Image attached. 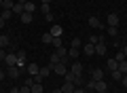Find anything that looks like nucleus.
Segmentation results:
<instances>
[{
    "instance_id": "obj_45",
    "label": "nucleus",
    "mask_w": 127,
    "mask_h": 93,
    "mask_svg": "<svg viewBox=\"0 0 127 93\" xmlns=\"http://www.w3.org/2000/svg\"><path fill=\"white\" fill-rule=\"evenodd\" d=\"M49 2H51V0H42V4H49Z\"/></svg>"
},
{
    "instance_id": "obj_27",
    "label": "nucleus",
    "mask_w": 127,
    "mask_h": 93,
    "mask_svg": "<svg viewBox=\"0 0 127 93\" xmlns=\"http://www.w3.org/2000/svg\"><path fill=\"white\" fill-rule=\"evenodd\" d=\"M114 59H117V62H125V59H127V57H125V53H123V49H119V51H117Z\"/></svg>"
},
{
    "instance_id": "obj_11",
    "label": "nucleus",
    "mask_w": 127,
    "mask_h": 93,
    "mask_svg": "<svg viewBox=\"0 0 127 93\" xmlns=\"http://www.w3.org/2000/svg\"><path fill=\"white\" fill-rule=\"evenodd\" d=\"M95 91H108V85H106V80H95Z\"/></svg>"
},
{
    "instance_id": "obj_16",
    "label": "nucleus",
    "mask_w": 127,
    "mask_h": 93,
    "mask_svg": "<svg viewBox=\"0 0 127 93\" xmlns=\"http://www.w3.org/2000/svg\"><path fill=\"white\" fill-rule=\"evenodd\" d=\"M11 11H13V15H21V13H26V11H23V4H19V2H15Z\"/></svg>"
},
{
    "instance_id": "obj_21",
    "label": "nucleus",
    "mask_w": 127,
    "mask_h": 93,
    "mask_svg": "<svg viewBox=\"0 0 127 93\" xmlns=\"http://www.w3.org/2000/svg\"><path fill=\"white\" fill-rule=\"evenodd\" d=\"M19 17H21V23H32V19H34V17H32V13H21Z\"/></svg>"
},
{
    "instance_id": "obj_23",
    "label": "nucleus",
    "mask_w": 127,
    "mask_h": 93,
    "mask_svg": "<svg viewBox=\"0 0 127 93\" xmlns=\"http://www.w3.org/2000/svg\"><path fill=\"white\" fill-rule=\"evenodd\" d=\"M4 47H9V36L0 34V49H4Z\"/></svg>"
},
{
    "instance_id": "obj_36",
    "label": "nucleus",
    "mask_w": 127,
    "mask_h": 93,
    "mask_svg": "<svg viewBox=\"0 0 127 93\" xmlns=\"http://www.w3.org/2000/svg\"><path fill=\"white\" fill-rule=\"evenodd\" d=\"M4 59H6V51L0 49V62H4Z\"/></svg>"
},
{
    "instance_id": "obj_10",
    "label": "nucleus",
    "mask_w": 127,
    "mask_h": 93,
    "mask_svg": "<svg viewBox=\"0 0 127 93\" xmlns=\"http://www.w3.org/2000/svg\"><path fill=\"white\" fill-rule=\"evenodd\" d=\"M70 72H72L76 78H81V74H83V66H81V63H72V70H70Z\"/></svg>"
},
{
    "instance_id": "obj_37",
    "label": "nucleus",
    "mask_w": 127,
    "mask_h": 93,
    "mask_svg": "<svg viewBox=\"0 0 127 93\" xmlns=\"http://www.w3.org/2000/svg\"><path fill=\"white\" fill-rule=\"evenodd\" d=\"M121 83H123V87H127V74H123V78H121Z\"/></svg>"
},
{
    "instance_id": "obj_24",
    "label": "nucleus",
    "mask_w": 127,
    "mask_h": 93,
    "mask_svg": "<svg viewBox=\"0 0 127 93\" xmlns=\"http://www.w3.org/2000/svg\"><path fill=\"white\" fill-rule=\"evenodd\" d=\"M68 57H70V59L78 57V47H70V49H68Z\"/></svg>"
},
{
    "instance_id": "obj_47",
    "label": "nucleus",
    "mask_w": 127,
    "mask_h": 93,
    "mask_svg": "<svg viewBox=\"0 0 127 93\" xmlns=\"http://www.w3.org/2000/svg\"><path fill=\"white\" fill-rule=\"evenodd\" d=\"M97 93H108V91H97Z\"/></svg>"
},
{
    "instance_id": "obj_12",
    "label": "nucleus",
    "mask_w": 127,
    "mask_h": 93,
    "mask_svg": "<svg viewBox=\"0 0 127 93\" xmlns=\"http://www.w3.org/2000/svg\"><path fill=\"white\" fill-rule=\"evenodd\" d=\"M106 51H108L106 42H97V47H95V53H97V55H106Z\"/></svg>"
},
{
    "instance_id": "obj_25",
    "label": "nucleus",
    "mask_w": 127,
    "mask_h": 93,
    "mask_svg": "<svg viewBox=\"0 0 127 93\" xmlns=\"http://www.w3.org/2000/svg\"><path fill=\"white\" fill-rule=\"evenodd\" d=\"M59 62H62V59H59V55H57V53H53V55L49 57V66H51V68H53L55 63H59Z\"/></svg>"
},
{
    "instance_id": "obj_44",
    "label": "nucleus",
    "mask_w": 127,
    "mask_h": 93,
    "mask_svg": "<svg viewBox=\"0 0 127 93\" xmlns=\"http://www.w3.org/2000/svg\"><path fill=\"white\" fill-rule=\"evenodd\" d=\"M51 93H62V89H53V91H51Z\"/></svg>"
},
{
    "instance_id": "obj_31",
    "label": "nucleus",
    "mask_w": 127,
    "mask_h": 93,
    "mask_svg": "<svg viewBox=\"0 0 127 93\" xmlns=\"http://www.w3.org/2000/svg\"><path fill=\"white\" fill-rule=\"evenodd\" d=\"M13 0H4V2H2V9H13Z\"/></svg>"
},
{
    "instance_id": "obj_19",
    "label": "nucleus",
    "mask_w": 127,
    "mask_h": 93,
    "mask_svg": "<svg viewBox=\"0 0 127 93\" xmlns=\"http://www.w3.org/2000/svg\"><path fill=\"white\" fill-rule=\"evenodd\" d=\"M51 34H53V36H62V32H64V28L62 26H51Z\"/></svg>"
},
{
    "instance_id": "obj_41",
    "label": "nucleus",
    "mask_w": 127,
    "mask_h": 93,
    "mask_svg": "<svg viewBox=\"0 0 127 93\" xmlns=\"http://www.w3.org/2000/svg\"><path fill=\"white\" fill-rule=\"evenodd\" d=\"M74 93H85V91H83V89L78 87V89H74Z\"/></svg>"
},
{
    "instance_id": "obj_39",
    "label": "nucleus",
    "mask_w": 127,
    "mask_h": 93,
    "mask_svg": "<svg viewBox=\"0 0 127 93\" xmlns=\"http://www.w3.org/2000/svg\"><path fill=\"white\" fill-rule=\"evenodd\" d=\"M121 49H123V53H125V57H127V44H123Z\"/></svg>"
},
{
    "instance_id": "obj_32",
    "label": "nucleus",
    "mask_w": 127,
    "mask_h": 93,
    "mask_svg": "<svg viewBox=\"0 0 127 93\" xmlns=\"http://www.w3.org/2000/svg\"><path fill=\"white\" fill-rule=\"evenodd\" d=\"M112 78H114V80H121V78H123V72L114 70V72H112Z\"/></svg>"
},
{
    "instance_id": "obj_18",
    "label": "nucleus",
    "mask_w": 127,
    "mask_h": 93,
    "mask_svg": "<svg viewBox=\"0 0 127 93\" xmlns=\"http://www.w3.org/2000/svg\"><path fill=\"white\" fill-rule=\"evenodd\" d=\"M53 38H55V36L51 34V32H45V34H42V42H45V44H51V42H53Z\"/></svg>"
},
{
    "instance_id": "obj_7",
    "label": "nucleus",
    "mask_w": 127,
    "mask_h": 93,
    "mask_svg": "<svg viewBox=\"0 0 127 93\" xmlns=\"http://www.w3.org/2000/svg\"><path fill=\"white\" fill-rule=\"evenodd\" d=\"M4 63H6V66H15V63H17V53H6Z\"/></svg>"
},
{
    "instance_id": "obj_42",
    "label": "nucleus",
    "mask_w": 127,
    "mask_h": 93,
    "mask_svg": "<svg viewBox=\"0 0 127 93\" xmlns=\"http://www.w3.org/2000/svg\"><path fill=\"white\" fill-rule=\"evenodd\" d=\"M11 93H19V89H17V87H13V89H11Z\"/></svg>"
},
{
    "instance_id": "obj_30",
    "label": "nucleus",
    "mask_w": 127,
    "mask_h": 93,
    "mask_svg": "<svg viewBox=\"0 0 127 93\" xmlns=\"http://www.w3.org/2000/svg\"><path fill=\"white\" fill-rule=\"evenodd\" d=\"M51 44H53L55 49H57V47H62V36H55V38H53V42H51Z\"/></svg>"
},
{
    "instance_id": "obj_1",
    "label": "nucleus",
    "mask_w": 127,
    "mask_h": 93,
    "mask_svg": "<svg viewBox=\"0 0 127 93\" xmlns=\"http://www.w3.org/2000/svg\"><path fill=\"white\" fill-rule=\"evenodd\" d=\"M15 66H17L19 70L28 68V57H26V51H17V63H15Z\"/></svg>"
},
{
    "instance_id": "obj_40",
    "label": "nucleus",
    "mask_w": 127,
    "mask_h": 93,
    "mask_svg": "<svg viewBox=\"0 0 127 93\" xmlns=\"http://www.w3.org/2000/svg\"><path fill=\"white\" fill-rule=\"evenodd\" d=\"M4 76H6V72H2V70H0V80L4 78Z\"/></svg>"
},
{
    "instance_id": "obj_22",
    "label": "nucleus",
    "mask_w": 127,
    "mask_h": 93,
    "mask_svg": "<svg viewBox=\"0 0 127 93\" xmlns=\"http://www.w3.org/2000/svg\"><path fill=\"white\" fill-rule=\"evenodd\" d=\"M89 26H91V28H97V30H100L102 23H100V19H97V17H89Z\"/></svg>"
},
{
    "instance_id": "obj_33",
    "label": "nucleus",
    "mask_w": 127,
    "mask_h": 93,
    "mask_svg": "<svg viewBox=\"0 0 127 93\" xmlns=\"http://www.w3.org/2000/svg\"><path fill=\"white\" fill-rule=\"evenodd\" d=\"M40 11H42V15H47V13H51V9H49V4H42V6H40Z\"/></svg>"
},
{
    "instance_id": "obj_4",
    "label": "nucleus",
    "mask_w": 127,
    "mask_h": 93,
    "mask_svg": "<svg viewBox=\"0 0 127 93\" xmlns=\"http://www.w3.org/2000/svg\"><path fill=\"white\" fill-rule=\"evenodd\" d=\"M38 72H40V66L38 63H28V74L30 76H38Z\"/></svg>"
},
{
    "instance_id": "obj_9",
    "label": "nucleus",
    "mask_w": 127,
    "mask_h": 93,
    "mask_svg": "<svg viewBox=\"0 0 127 93\" xmlns=\"http://www.w3.org/2000/svg\"><path fill=\"white\" fill-rule=\"evenodd\" d=\"M83 51H85V55H93V53H95V44H93V42L83 44Z\"/></svg>"
},
{
    "instance_id": "obj_29",
    "label": "nucleus",
    "mask_w": 127,
    "mask_h": 93,
    "mask_svg": "<svg viewBox=\"0 0 127 93\" xmlns=\"http://www.w3.org/2000/svg\"><path fill=\"white\" fill-rule=\"evenodd\" d=\"M106 30H108V34L112 36V38H117V34H119V30H117V28H112V26H108V28H106Z\"/></svg>"
},
{
    "instance_id": "obj_13",
    "label": "nucleus",
    "mask_w": 127,
    "mask_h": 93,
    "mask_svg": "<svg viewBox=\"0 0 127 93\" xmlns=\"http://www.w3.org/2000/svg\"><path fill=\"white\" fill-rule=\"evenodd\" d=\"M106 66H108V70L110 72H114V70H119V62H117V59H108V62H106Z\"/></svg>"
},
{
    "instance_id": "obj_38",
    "label": "nucleus",
    "mask_w": 127,
    "mask_h": 93,
    "mask_svg": "<svg viewBox=\"0 0 127 93\" xmlns=\"http://www.w3.org/2000/svg\"><path fill=\"white\" fill-rule=\"evenodd\" d=\"M4 26H6V19H2V17H0V30H2Z\"/></svg>"
},
{
    "instance_id": "obj_28",
    "label": "nucleus",
    "mask_w": 127,
    "mask_h": 93,
    "mask_svg": "<svg viewBox=\"0 0 127 93\" xmlns=\"http://www.w3.org/2000/svg\"><path fill=\"white\" fill-rule=\"evenodd\" d=\"M119 72L127 74V59H125V62H119Z\"/></svg>"
},
{
    "instance_id": "obj_8",
    "label": "nucleus",
    "mask_w": 127,
    "mask_h": 93,
    "mask_svg": "<svg viewBox=\"0 0 127 93\" xmlns=\"http://www.w3.org/2000/svg\"><path fill=\"white\" fill-rule=\"evenodd\" d=\"M108 26H112V28L119 26V15L117 13H108Z\"/></svg>"
},
{
    "instance_id": "obj_20",
    "label": "nucleus",
    "mask_w": 127,
    "mask_h": 93,
    "mask_svg": "<svg viewBox=\"0 0 127 93\" xmlns=\"http://www.w3.org/2000/svg\"><path fill=\"white\" fill-rule=\"evenodd\" d=\"M34 9H36V4H34V2H30V0L23 4V11H26V13H34Z\"/></svg>"
},
{
    "instance_id": "obj_35",
    "label": "nucleus",
    "mask_w": 127,
    "mask_h": 93,
    "mask_svg": "<svg viewBox=\"0 0 127 93\" xmlns=\"http://www.w3.org/2000/svg\"><path fill=\"white\" fill-rule=\"evenodd\" d=\"M70 47H78V49H81V40H78V38H72V44H70Z\"/></svg>"
},
{
    "instance_id": "obj_5",
    "label": "nucleus",
    "mask_w": 127,
    "mask_h": 93,
    "mask_svg": "<svg viewBox=\"0 0 127 93\" xmlns=\"http://www.w3.org/2000/svg\"><path fill=\"white\" fill-rule=\"evenodd\" d=\"M55 53H57V55H59V59H62V62L66 63V59H68V49H64V44L55 49Z\"/></svg>"
},
{
    "instance_id": "obj_6",
    "label": "nucleus",
    "mask_w": 127,
    "mask_h": 93,
    "mask_svg": "<svg viewBox=\"0 0 127 93\" xmlns=\"http://www.w3.org/2000/svg\"><path fill=\"white\" fill-rule=\"evenodd\" d=\"M76 85L74 83H68V80H64V87H62V93H74Z\"/></svg>"
},
{
    "instance_id": "obj_26",
    "label": "nucleus",
    "mask_w": 127,
    "mask_h": 93,
    "mask_svg": "<svg viewBox=\"0 0 127 93\" xmlns=\"http://www.w3.org/2000/svg\"><path fill=\"white\" fill-rule=\"evenodd\" d=\"M30 89H32V93H42V83H34Z\"/></svg>"
},
{
    "instance_id": "obj_17",
    "label": "nucleus",
    "mask_w": 127,
    "mask_h": 93,
    "mask_svg": "<svg viewBox=\"0 0 127 93\" xmlns=\"http://www.w3.org/2000/svg\"><path fill=\"white\" fill-rule=\"evenodd\" d=\"M91 76H93V80H102V78H104V70H100V68H95V70H93V74H91Z\"/></svg>"
},
{
    "instance_id": "obj_46",
    "label": "nucleus",
    "mask_w": 127,
    "mask_h": 93,
    "mask_svg": "<svg viewBox=\"0 0 127 93\" xmlns=\"http://www.w3.org/2000/svg\"><path fill=\"white\" fill-rule=\"evenodd\" d=\"M2 2H4V0H0V9H2Z\"/></svg>"
},
{
    "instance_id": "obj_15",
    "label": "nucleus",
    "mask_w": 127,
    "mask_h": 93,
    "mask_svg": "<svg viewBox=\"0 0 127 93\" xmlns=\"http://www.w3.org/2000/svg\"><path fill=\"white\" fill-rule=\"evenodd\" d=\"M51 70H53L51 66H42V68H40V72H38V74H40V78H47V76L51 74Z\"/></svg>"
},
{
    "instance_id": "obj_14",
    "label": "nucleus",
    "mask_w": 127,
    "mask_h": 93,
    "mask_svg": "<svg viewBox=\"0 0 127 93\" xmlns=\"http://www.w3.org/2000/svg\"><path fill=\"white\" fill-rule=\"evenodd\" d=\"M0 17H2V19H6V21H9V19L13 17V11H11V9H0Z\"/></svg>"
},
{
    "instance_id": "obj_3",
    "label": "nucleus",
    "mask_w": 127,
    "mask_h": 93,
    "mask_svg": "<svg viewBox=\"0 0 127 93\" xmlns=\"http://www.w3.org/2000/svg\"><path fill=\"white\" fill-rule=\"evenodd\" d=\"M53 72H55V74H59V76H64L66 72H68V68H66V63H64V62H59V63H55V66H53Z\"/></svg>"
},
{
    "instance_id": "obj_34",
    "label": "nucleus",
    "mask_w": 127,
    "mask_h": 93,
    "mask_svg": "<svg viewBox=\"0 0 127 93\" xmlns=\"http://www.w3.org/2000/svg\"><path fill=\"white\" fill-rule=\"evenodd\" d=\"M19 93H32V89H30V87H28V85H23V87H21V89H19Z\"/></svg>"
},
{
    "instance_id": "obj_2",
    "label": "nucleus",
    "mask_w": 127,
    "mask_h": 93,
    "mask_svg": "<svg viewBox=\"0 0 127 93\" xmlns=\"http://www.w3.org/2000/svg\"><path fill=\"white\" fill-rule=\"evenodd\" d=\"M6 74H9L13 80H17V78H19V74H21V70H19L17 66H9V68H6Z\"/></svg>"
},
{
    "instance_id": "obj_43",
    "label": "nucleus",
    "mask_w": 127,
    "mask_h": 93,
    "mask_svg": "<svg viewBox=\"0 0 127 93\" xmlns=\"http://www.w3.org/2000/svg\"><path fill=\"white\" fill-rule=\"evenodd\" d=\"M15 2H19V4H26V2H28V0H15Z\"/></svg>"
}]
</instances>
